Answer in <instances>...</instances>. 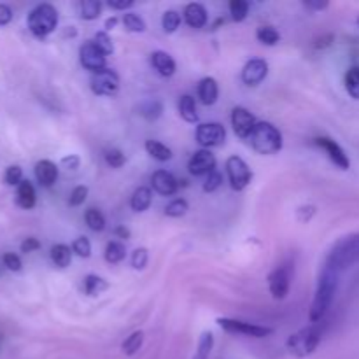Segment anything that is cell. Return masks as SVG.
<instances>
[{
	"label": "cell",
	"instance_id": "1",
	"mask_svg": "<svg viewBox=\"0 0 359 359\" xmlns=\"http://www.w3.org/2000/svg\"><path fill=\"white\" fill-rule=\"evenodd\" d=\"M339 273L330 269H323L318 280V287H316L314 300H312L311 311H309V319H311L312 325L321 323L325 316L328 314L330 307H332L333 300H335L337 291H339Z\"/></svg>",
	"mask_w": 359,
	"mask_h": 359
},
{
	"label": "cell",
	"instance_id": "2",
	"mask_svg": "<svg viewBox=\"0 0 359 359\" xmlns=\"http://www.w3.org/2000/svg\"><path fill=\"white\" fill-rule=\"evenodd\" d=\"M356 263H359V231L335 242V245L330 249L328 256H326L325 269H330L342 276L346 270H349Z\"/></svg>",
	"mask_w": 359,
	"mask_h": 359
},
{
	"label": "cell",
	"instance_id": "3",
	"mask_svg": "<svg viewBox=\"0 0 359 359\" xmlns=\"http://www.w3.org/2000/svg\"><path fill=\"white\" fill-rule=\"evenodd\" d=\"M249 139L252 149L259 154H276L283 149V133L269 121H258Z\"/></svg>",
	"mask_w": 359,
	"mask_h": 359
},
{
	"label": "cell",
	"instance_id": "4",
	"mask_svg": "<svg viewBox=\"0 0 359 359\" xmlns=\"http://www.w3.org/2000/svg\"><path fill=\"white\" fill-rule=\"evenodd\" d=\"M28 30L37 39H46L58 27V11L51 4H41L28 14Z\"/></svg>",
	"mask_w": 359,
	"mask_h": 359
},
{
	"label": "cell",
	"instance_id": "5",
	"mask_svg": "<svg viewBox=\"0 0 359 359\" xmlns=\"http://www.w3.org/2000/svg\"><path fill=\"white\" fill-rule=\"evenodd\" d=\"M321 337L323 332L318 325L307 326V328L300 330L287 339V351L297 358L311 356L321 344Z\"/></svg>",
	"mask_w": 359,
	"mask_h": 359
},
{
	"label": "cell",
	"instance_id": "6",
	"mask_svg": "<svg viewBox=\"0 0 359 359\" xmlns=\"http://www.w3.org/2000/svg\"><path fill=\"white\" fill-rule=\"evenodd\" d=\"M217 325L228 333H235V335H244V337H252V339H265V337L272 335L273 330L269 326H258L251 325V323L238 321V319H230V318H219L217 319Z\"/></svg>",
	"mask_w": 359,
	"mask_h": 359
},
{
	"label": "cell",
	"instance_id": "7",
	"mask_svg": "<svg viewBox=\"0 0 359 359\" xmlns=\"http://www.w3.org/2000/svg\"><path fill=\"white\" fill-rule=\"evenodd\" d=\"M226 174L235 191H244L252 181V172L241 156H230L226 160Z\"/></svg>",
	"mask_w": 359,
	"mask_h": 359
},
{
	"label": "cell",
	"instance_id": "8",
	"mask_svg": "<svg viewBox=\"0 0 359 359\" xmlns=\"http://www.w3.org/2000/svg\"><path fill=\"white\" fill-rule=\"evenodd\" d=\"M90 88L97 97H114L119 91V76L112 69L100 70L91 76Z\"/></svg>",
	"mask_w": 359,
	"mask_h": 359
},
{
	"label": "cell",
	"instance_id": "9",
	"mask_svg": "<svg viewBox=\"0 0 359 359\" xmlns=\"http://www.w3.org/2000/svg\"><path fill=\"white\" fill-rule=\"evenodd\" d=\"M224 140H226V128L221 123H202L196 128V142L203 149L223 146Z\"/></svg>",
	"mask_w": 359,
	"mask_h": 359
},
{
	"label": "cell",
	"instance_id": "10",
	"mask_svg": "<svg viewBox=\"0 0 359 359\" xmlns=\"http://www.w3.org/2000/svg\"><path fill=\"white\" fill-rule=\"evenodd\" d=\"M291 266L290 265H283L277 266L272 273L269 276V287L270 293L276 300H284L290 293L291 287Z\"/></svg>",
	"mask_w": 359,
	"mask_h": 359
},
{
	"label": "cell",
	"instance_id": "11",
	"mask_svg": "<svg viewBox=\"0 0 359 359\" xmlns=\"http://www.w3.org/2000/svg\"><path fill=\"white\" fill-rule=\"evenodd\" d=\"M314 142L319 149L325 151L326 156L330 158V161H332V163H335L340 170H349V167H351L349 156H347V153L342 149V146H340L337 140L330 139V137H318Z\"/></svg>",
	"mask_w": 359,
	"mask_h": 359
},
{
	"label": "cell",
	"instance_id": "12",
	"mask_svg": "<svg viewBox=\"0 0 359 359\" xmlns=\"http://www.w3.org/2000/svg\"><path fill=\"white\" fill-rule=\"evenodd\" d=\"M79 60H81V65L84 67L86 70H90V72L97 74L100 72V70L107 69V58H105L104 53L100 51V49L97 48V46L93 44V41L91 42H86V44L81 48L79 51Z\"/></svg>",
	"mask_w": 359,
	"mask_h": 359
},
{
	"label": "cell",
	"instance_id": "13",
	"mask_svg": "<svg viewBox=\"0 0 359 359\" xmlns=\"http://www.w3.org/2000/svg\"><path fill=\"white\" fill-rule=\"evenodd\" d=\"M256 125H258V121L245 107H235L231 111V126L241 139H249L255 132Z\"/></svg>",
	"mask_w": 359,
	"mask_h": 359
},
{
	"label": "cell",
	"instance_id": "14",
	"mask_svg": "<svg viewBox=\"0 0 359 359\" xmlns=\"http://www.w3.org/2000/svg\"><path fill=\"white\" fill-rule=\"evenodd\" d=\"M188 168L189 174L195 175V177L210 174L212 170H216V156L209 149L196 151L191 156V160H189Z\"/></svg>",
	"mask_w": 359,
	"mask_h": 359
},
{
	"label": "cell",
	"instance_id": "15",
	"mask_svg": "<svg viewBox=\"0 0 359 359\" xmlns=\"http://www.w3.org/2000/svg\"><path fill=\"white\" fill-rule=\"evenodd\" d=\"M269 76V63L262 58H252L242 69V81L248 86H258Z\"/></svg>",
	"mask_w": 359,
	"mask_h": 359
},
{
	"label": "cell",
	"instance_id": "16",
	"mask_svg": "<svg viewBox=\"0 0 359 359\" xmlns=\"http://www.w3.org/2000/svg\"><path fill=\"white\" fill-rule=\"evenodd\" d=\"M151 184L156 193L163 196H172L177 193L179 189V181L167 170H156L151 177Z\"/></svg>",
	"mask_w": 359,
	"mask_h": 359
},
{
	"label": "cell",
	"instance_id": "17",
	"mask_svg": "<svg viewBox=\"0 0 359 359\" xmlns=\"http://www.w3.org/2000/svg\"><path fill=\"white\" fill-rule=\"evenodd\" d=\"M35 177H37L39 184L44 188H51L58 179V167L49 160H41L35 165Z\"/></svg>",
	"mask_w": 359,
	"mask_h": 359
},
{
	"label": "cell",
	"instance_id": "18",
	"mask_svg": "<svg viewBox=\"0 0 359 359\" xmlns=\"http://www.w3.org/2000/svg\"><path fill=\"white\" fill-rule=\"evenodd\" d=\"M196 93H198L200 102L203 105H212L217 102L219 97V86H217V81L214 77H203L202 81L196 86Z\"/></svg>",
	"mask_w": 359,
	"mask_h": 359
},
{
	"label": "cell",
	"instance_id": "19",
	"mask_svg": "<svg viewBox=\"0 0 359 359\" xmlns=\"http://www.w3.org/2000/svg\"><path fill=\"white\" fill-rule=\"evenodd\" d=\"M151 63H153L154 70H156V72L163 77L174 76L175 69H177V65H175V60L165 51H154L153 55H151Z\"/></svg>",
	"mask_w": 359,
	"mask_h": 359
},
{
	"label": "cell",
	"instance_id": "20",
	"mask_svg": "<svg viewBox=\"0 0 359 359\" xmlns=\"http://www.w3.org/2000/svg\"><path fill=\"white\" fill-rule=\"evenodd\" d=\"M207 9L202 6V4H188L184 7V21L189 25L191 28H203L207 25Z\"/></svg>",
	"mask_w": 359,
	"mask_h": 359
},
{
	"label": "cell",
	"instance_id": "21",
	"mask_svg": "<svg viewBox=\"0 0 359 359\" xmlns=\"http://www.w3.org/2000/svg\"><path fill=\"white\" fill-rule=\"evenodd\" d=\"M16 202L21 209H34L35 203H37V195H35V188L30 181H23L18 186Z\"/></svg>",
	"mask_w": 359,
	"mask_h": 359
},
{
	"label": "cell",
	"instance_id": "22",
	"mask_svg": "<svg viewBox=\"0 0 359 359\" xmlns=\"http://www.w3.org/2000/svg\"><path fill=\"white\" fill-rule=\"evenodd\" d=\"M151 202H153V191L146 186H140L133 191L132 200H130V207H132L135 212H144V210L149 209Z\"/></svg>",
	"mask_w": 359,
	"mask_h": 359
},
{
	"label": "cell",
	"instance_id": "23",
	"mask_svg": "<svg viewBox=\"0 0 359 359\" xmlns=\"http://www.w3.org/2000/svg\"><path fill=\"white\" fill-rule=\"evenodd\" d=\"M179 114L186 123L198 121V112H196V102L191 95H182L179 100Z\"/></svg>",
	"mask_w": 359,
	"mask_h": 359
},
{
	"label": "cell",
	"instance_id": "24",
	"mask_svg": "<svg viewBox=\"0 0 359 359\" xmlns=\"http://www.w3.org/2000/svg\"><path fill=\"white\" fill-rule=\"evenodd\" d=\"M72 248L65 244H56L51 248V259L58 269H67L70 262H72Z\"/></svg>",
	"mask_w": 359,
	"mask_h": 359
},
{
	"label": "cell",
	"instance_id": "25",
	"mask_svg": "<svg viewBox=\"0 0 359 359\" xmlns=\"http://www.w3.org/2000/svg\"><path fill=\"white\" fill-rule=\"evenodd\" d=\"M107 280L95 276V273H90V276L84 277V293H86L88 297H98V294H102L104 291H107Z\"/></svg>",
	"mask_w": 359,
	"mask_h": 359
},
{
	"label": "cell",
	"instance_id": "26",
	"mask_svg": "<svg viewBox=\"0 0 359 359\" xmlns=\"http://www.w3.org/2000/svg\"><path fill=\"white\" fill-rule=\"evenodd\" d=\"M144 147H146L147 154H149V156H153L156 161L172 160V149H170V147H167L165 144L158 142V140H153V139L146 140Z\"/></svg>",
	"mask_w": 359,
	"mask_h": 359
},
{
	"label": "cell",
	"instance_id": "27",
	"mask_svg": "<svg viewBox=\"0 0 359 359\" xmlns=\"http://www.w3.org/2000/svg\"><path fill=\"white\" fill-rule=\"evenodd\" d=\"M126 258V248L121 242H109L107 248H105V262L116 265V263H121Z\"/></svg>",
	"mask_w": 359,
	"mask_h": 359
},
{
	"label": "cell",
	"instance_id": "28",
	"mask_svg": "<svg viewBox=\"0 0 359 359\" xmlns=\"http://www.w3.org/2000/svg\"><path fill=\"white\" fill-rule=\"evenodd\" d=\"M163 112V104L160 100H147L139 107V114L147 121H156Z\"/></svg>",
	"mask_w": 359,
	"mask_h": 359
},
{
	"label": "cell",
	"instance_id": "29",
	"mask_svg": "<svg viewBox=\"0 0 359 359\" xmlns=\"http://www.w3.org/2000/svg\"><path fill=\"white\" fill-rule=\"evenodd\" d=\"M256 39L265 46H276L280 41V34L272 25H263L256 30Z\"/></svg>",
	"mask_w": 359,
	"mask_h": 359
},
{
	"label": "cell",
	"instance_id": "30",
	"mask_svg": "<svg viewBox=\"0 0 359 359\" xmlns=\"http://www.w3.org/2000/svg\"><path fill=\"white\" fill-rule=\"evenodd\" d=\"M102 13V2L98 0H83L79 4V14L83 20L86 21H93L100 16Z\"/></svg>",
	"mask_w": 359,
	"mask_h": 359
},
{
	"label": "cell",
	"instance_id": "31",
	"mask_svg": "<svg viewBox=\"0 0 359 359\" xmlns=\"http://www.w3.org/2000/svg\"><path fill=\"white\" fill-rule=\"evenodd\" d=\"M144 344V333L142 332H133L132 335L128 337V339L123 342L121 349L123 353L126 354V356H133V354H137L140 351V347H142Z\"/></svg>",
	"mask_w": 359,
	"mask_h": 359
},
{
	"label": "cell",
	"instance_id": "32",
	"mask_svg": "<svg viewBox=\"0 0 359 359\" xmlns=\"http://www.w3.org/2000/svg\"><path fill=\"white\" fill-rule=\"evenodd\" d=\"M84 221H86L88 228L93 231H102L105 228V216L98 209H88L84 214Z\"/></svg>",
	"mask_w": 359,
	"mask_h": 359
},
{
	"label": "cell",
	"instance_id": "33",
	"mask_svg": "<svg viewBox=\"0 0 359 359\" xmlns=\"http://www.w3.org/2000/svg\"><path fill=\"white\" fill-rule=\"evenodd\" d=\"M212 347H214L212 333L203 332L202 337H200L198 349H196V353H195V356H193V359H209Z\"/></svg>",
	"mask_w": 359,
	"mask_h": 359
},
{
	"label": "cell",
	"instance_id": "34",
	"mask_svg": "<svg viewBox=\"0 0 359 359\" xmlns=\"http://www.w3.org/2000/svg\"><path fill=\"white\" fill-rule=\"evenodd\" d=\"M249 9H251V4L248 0H231L230 2V14H231V20L241 23L248 18Z\"/></svg>",
	"mask_w": 359,
	"mask_h": 359
},
{
	"label": "cell",
	"instance_id": "35",
	"mask_svg": "<svg viewBox=\"0 0 359 359\" xmlns=\"http://www.w3.org/2000/svg\"><path fill=\"white\" fill-rule=\"evenodd\" d=\"M346 90L354 100H359V67H353L346 74Z\"/></svg>",
	"mask_w": 359,
	"mask_h": 359
},
{
	"label": "cell",
	"instance_id": "36",
	"mask_svg": "<svg viewBox=\"0 0 359 359\" xmlns=\"http://www.w3.org/2000/svg\"><path fill=\"white\" fill-rule=\"evenodd\" d=\"M123 25L128 32H133V34H140V32L146 30V21L139 16L137 13H125L123 16Z\"/></svg>",
	"mask_w": 359,
	"mask_h": 359
},
{
	"label": "cell",
	"instance_id": "37",
	"mask_svg": "<svg viewBox=\"0 0 359 359\" xmlns=\"http://www.w3.org/2000/svg\"><path fill=\"white\" fill-rule=\"evenodd\" d=\"M161 27H163L165 34H174L181 27V14L177 11H167L161 18Z\"/></svg>",
	"mask_w": 359,
	"mask_h": 359
},
{
	"label": "cell",
	"instance_id": "38",
	"mask_svg": "<svg viewBox=\"0 0 359 359\" xmlns=\"http://www.w3.org/2000/svg\"><path fill=\"white\" fill-rule=\"evenodd\" d=\"M188 209L189 205L184 198H175L165 207V214H167L168 217H181L188 212Z\"/></svg>",
	"mask_w": 359,
	"mask_h": 359
},
{
	"label": "cell",
	"instance_id": "39",
	"mask_svg": "<svg viewBox=\"0 0 359 359\" xmlns=\"http://www.w3.org/2000/svg\"><path fill=\"white\" fill-rule=\"evenodd\" d=\"M93 44L97 46V48L100 49L105 56L114 53V44H112V41H111V37H109L107 32H97L93 37Z\"/></svg>",
	"mask_w": 359,
	"mask_h": 359
},
{
	"label": "cell",
	"instance_id": "40",
	"mask_svg": "<svg viewBox=\"0 0 359 359\" xmlns=\"http://www.w3.org/2000/svg\"><path fill=\"white\" fill-rule=\"evenodd\" d=\"M88 193H90V189H88V186H76V188L72 189V193H70L69 196V205L70 207H79L83 205L84 202H86L88 198Z\"/></svg>",
	"mask_w": 359,
	"mask_h": 359
},
{
	"label": "cell",
	"instance_id": "41",
	"mask_svg": "<svg viewBox=\"0 0 359 359\" xmlns=\"http://www.w3.org/2000/svg\"><path fill=\"white\" fill-rule=\"evenodd\" d=\"M4 181L9 186H20L23 182V170L18 165H11L7 167L6 174H4Z\"/></svg>",
	"mask_w": 359,
	"mask_h": 359
},
{
	"label": "cell",
	"instance_id": "42",
	"mask_svg": "<svg viewBox=\"0 0 359 359\" xmlns=\"http://www.w3.org/2000/svg\"><path fill=\"white\" fill-rule=\"evenodd\" d=\"M72 251L76 252L77 256H81V258H90L91 256V242L88 237H79L74 241L72 244Z\"/></svg>",
	"mask_w": 359,
	"mask_h": 359
},
{
	"label": "cell",
	"instance_id": "43",
	"mask_svg": "<svg viewBox=\"0 0 359 359\" xmlns=\"http://www.w3.org/2000/svg\"><path fill=\"white\" fill-rule=\"evenodd\" d=\"M147 262H149V252L146 248H139L133 251L132 255V266L135 270H144L146 269Z\"/></svg>",
	"mask_w": 359,
	"mask_h": 359
},
{
	"label": "cell",
	"instance_id": "44",
	"mask_svg": "<svg viewBox=\"0 0 359 359\" xmlns=\"http://www.w3.org/2000/svg\"><path fill=\"white\" fill-rule=\"evenodd\" d=\"M221 184H223V175H221L217 170H212L210 174H207L205 182H203V191L212 193L216 191Z\"/></svg>",
	"mask_w": 359,
	"mask_h": 359
},
{
	"label": "cell",
	"instance_id": "45",
	"mask_svg": "<svg viewBox=\"0 0 359 359\" xmlns=\"http://www.w3.org/2000/svg\"><path fill=\"white\" fill-rule=\"evenodd\" d=\"M105 161H107L109 167L121 168L123 165H125L126 158L119 149H109V151H105Z\"/></svg>",
	"mask_w": 359,
	"mask_h": 359
},
{
	"label": "cell",
	"instance_id": "46",
	"mask_svg": "<svg viewBox=\"0 0 359 359\" xmlns=\"http://www.w3.org/2000/svg\"><path fill=\"white\" fill-rule=\"evenodd\" d=\"M4 265H6L7 270H11V272H20L23 263H21L20 256L18 255H14V252H6V255H4Z\"/></svg>",
	"mask_w": 359,
	"mask_h": 359
},
{
	"label": "cell",
	"instance_id": "47",
	"mask_svg": "<svg viewBox=\"0 0 359 359\" xmlns=\"http://www.w3.org/2000/svg\"><path fill=\"white\" fill-rule=\"evenodd\" d=\"M37 249H41V242L37 238L28 237L21 242V252H25V255H30V252L37 251Z\"/></svg>",
	"mask_w": 359,
	"mask_h": 359
},
{
	"label": "cell",
	"instance_id": "48",
	"mask_svg": "<svg viewBox=\"0 0 359 359\" xmlns=\"http://www.w3.org/2000/svg\"><path fill=\"white\" fill-rule=\"evenodd\" d=\"M79 165H81V158L76 156V154H69V156H65L62 160V167L65 168V170H70V172L77 170V168H79Z\"/></svg>",
	"mask_w": 359,
	"mask_h": 359
},
{
	"label": "cell",
	"instance_id": "49",
	"mask_svg": "<svg viewBox=\"0 0 359 359\" xmlns=\"http://www.w3.org/2000/svg\"><path fill=\"white\" fill-rule=\"evenodd\" d=\"M11 20H13V11H11V7L6 6V4H0V27L9 25Z\"/></svg>",
	"mask_w": 359,
	"mask_h": 359
},
{
	"label": "cell",
	"instance_id": "50",
	"mask_svg": "<svg viewBox=\"0 0 359 359\" xmlns=\"http://www.w3.org/2000/svg\"><path fill=\"white\" fill-rule=\"evenodd\" d=\"M107 6L111 7V9H116V11H125V9H130V7L133 6V0H109Z\"/></svg>",
	"mask_w": 359,
	"mask_h": 359
},
{
	"label": "cell",
	"instance_id": "51",
	"mask_svg": "<svg viewBox=\"0 0 359 359\" xmlns=\"http://www.w3.org/2000/svg\"><path fill=\"white\" fill-rule=\"evenodd\" d=\"M314 214H316L314 205H304L298 209V217H300V221H309Z\"/></svg>",
	"mask_w": 359,
	"mask_h": 359
},
{
	"label": "cell",
	"instance_id": "52",
	"mask_svg": "<svg viewBox=\"0 0 359 359\" xmlns=\"http://www.w3.org/2000/svg\"><path fill=\"white\" fill-rule=\"evenodd\" d=\"M304 6L311 11H325L328 9V2H319V0H305Z\"/></svg>",
	"mask_w": 359,
	"mask_h": 359
},
{
	"label": "cell",
	"instance_id": "53",
	"mask_svg": "<svg viewBox=\"0 0 359 359\" xmlns=\"http://www.w3.org/2000/svg\"><path fill=\"white\" fill-rule=\"evenodd\" d=\"M114 235H116V237L125 238V241H128V238H130V230H128V228L123 226V224H121V226L116 228V230H114Z\"/></svg>",
	"mask_w": 359,
	"mask_h": 359
},
{
	"label": "cell",
	"instance_id": "54",
	"mask_svg": "<svg viewBox=\"0 0 359 359\" xmlns=\"http://www.w3.org/2000/svg\"><path fill=\"white\" fill-rule=\"evenodd\" d=\"M116 25H118V18H116V16L107 18V20H105V32L112 30V28H114Z\"/></svg>",
	"mask_w": 359,
	"mask_h": 359
},
{
	"label": "cell",
	"instance_id": "55",
	"mask_svg": "<svg viewBox=\"0 0 359 359\" xmlns=\"http://www.w3.org/2000/svg\"><path fill=\"white\" fill-rule=\"evenodd\" d=\"M358 27H359V18H358Z\"/></svg>",
	"mask_w": 359,
	"mask_h": 359
}]
</instances>
